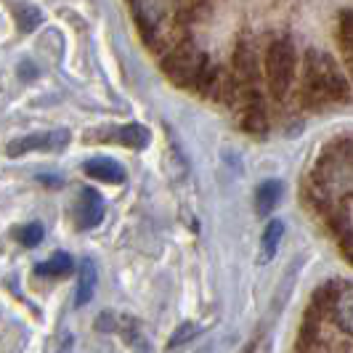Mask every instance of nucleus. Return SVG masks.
Segmentation results:
<instances>
[{"mask_svg": "<svg viewBox=\"0 0 353 353\" xmlns=\"http://www.w3.org/2000/svg\"><path fill=\"white\" fill-rule=\"evenodd\" d=\"M93 292H96V263L88 258V261H83V265H80V279H77V298H74V305L83 308L85 303H90Z\"/></svg>", "mask_w": 353, "mask_h": 353, "instance_id": "obj_10", "label": "nucleus"}, {"mask_svg": "<svg viewBox=\"0 0 353 353\" xmlns=\"http://www.w3.org/2000/svg\"><path fill=\"white\" fill-rule=\"evenodd\" d=\"M72 268H74V261H72L70 252H56L51 261L37 265L35 274L37 276H67V274H72Z\"/></svg>", "mask_w": 353, "mask_h": 353, "instance_id": "obj_11", "label": "nucleus"}, {"mask_svg": "<svg viewBox=\"0 0 353 353\" xmlns=\"http://www.w3.org/2000/svg\"><path fill=\"white\" fill-rule=\"evenodd\" d=\"M40 19H43V14H40L37 8L21 6V8H19V30H21V32H32L37 24H40Z\"/></svg>", "mask_w": 353, "mask_h": 353, "instance_id": "obj_14", "label": "nucleus"}, {"mask_svg": "<svg viewBox=\"0 0 353 353\" xmlns=\"http://www.w3.org/2000/svg\"><path fill=\"white\" fill-rule=\"evenodd\" d=\"M327 292V311L332 314L335 324L353 337V284H330Z\"/></svg>", "mask_w": 353, "mask_h": 353, "instance_id": "obj_4", "label": "nucleus"}, {"mask_svg": "<svg viewBox=\"0 0 353 353\" xmlns=\"http://www.w3.org/2000/svg\"><path fill=\"white\" fill-rule=\"evenodd\" d=\"M337 40H340V48H343V56H345V64H348L351 77H353V8H348V11L340 14V21H337Z\"/></svg>", "mask_w": 353, "mask_h": 353, "instance_id": "obj_9", "label": "nucleus"}, {"mask_svg": "<svg viewBox=\"0 0 353 353\" xmlns=\"http://www.w3.org/2000/svg\"><path fill=\"white\" fill-rule=\"evenodd\" d=\"M196 332H199L196 324H181L176 332H173V337H170V345H173V348H176V345H183V343H189Z\"/></svg>", "mask_w": 353, "mask_h": 353, "instance_id": "obj_16", "label": "nucleus"}, {"mask_svg": "<svg viewBox=\"0 0 353 353\" xmlns=\"http://www.w3.org/2000/svg\"><path fill=\"white\" fill-rule=\"evenodd\" d=\"M208 64L210 56L192 40H173V46L162 53V70L181 88H192Z\"/></svg>", "mask_w": 353, "mask_h": 353, "instance_id": "obj_3", "label": "nucleus"}, {"mask_svg": "<svg viewBox=\"0 0 353 353\" xmlns=\"http://www.w3.org/2000/svg\"><path fill=\"white\" fill-rule=\"evenodd\" d=\"M106 139L123 143V146H130V149H143V146L149 143V130H146L143 125H139V123H130V125L117 128V130H112Z\"/></svg>", "mask_w": 353, "mask_h": 353, "instance_id": "obj_8", "label": "nucleus"}, {"mask_svg": "<svg viewBox=\"0 0 353 353\" xmlns=\"http://www.w3.org/2000/svg\"><path fill=\"white\" fill-rule=\"evenodd\" d=\"M70 143V133L67 130H51V133H32V136H24L17 141L8 143V157H19V154H27V152H61L64 146Z\"/></svg>", "mask_w": 353, "mask_h": 353, "instance_id": "obj_5", "label": "nucleus"}, {"mask_svg": "<svg viewBox=\"0 0 353 353\" xmlns=\"http://www.w3.org/2000/svg\"><path fill=\"white\" fill-rule=\"evenodd\" d=\"M85 173L96 181H104V183H123L125 181V170L120 168V162L106 157H96L85 162Z\"/></svg>", "mask_w": 353, "mask_h": 353, "instance_id": "obj_7", "label": "nucleus"}, {"mask_svg": "<svg viewBox=\"0 0 353 353\" xmlns=\"http://www.w3.org/2000/svg\"><path fill=\"white\" fill-rule=\"evenodd\" d=\"M284 236V223L279 221H271L263 231V258L265 261H271L274 255H276V248H279V242H282Z\"/></svg>", "mask_w": 353, "mask_h": 353, "instance_id": "obj_13", "label": "nucleus"}, {"mask_svg": "<svg viewBox=\"0 0 353 353\" xmlns=\"http://www.w3.org/2000/svg\"><path fill=\"white\" fill-rule=\"evenodd\" d=\"M101 218H104V202H101V196L96 194L93 189H85L83 196H80V208H77V223L83 229H93V226L101 223Z\"/></svg>", "mask_w": 353, "mask_h": 353, "instance_id": "obj_6", "label": "nucleus"}, {"mask_svg": "<svg viewBox=\"0 0 353 353\" xmlns=\"http://www.w3.org/2000/svg\"><path fill=\"white\" fill-rule=\"evenodd\" d=\"M261 70H263L268 96L276 104H284L298 83V70H301V56H298L295 43L287 35L271 37L261 51Z\"/></svg>", "mask_w": 353, "mask_h": 353, "instance_id": "obj_2", "label": "nucleus"}, {"mask_svg": "<svg viewBox=\"0 0 353 353\" xmlns=\"http://www.w3.org/2000/svg\"><path fill=\"white\" fill-rule=\"evenodd\" d=\"M43 236H46V229L40 223H30V226H24L19 231V239H21L24 248H37L43 242Z\"/></svg>", "mask_w": 353, "mask_h": 353, "instance_id": "obj_15", "label": "nucleus"}, {"mask_svg": "<svg viewBox=\"0 0 353 353\" xmlns=\"http://www.w3.org/2000/svg\"><path fill=\"white\" fill-rule=\"evenodd\" d=\"M279 199H282V183H279V181H265V183H261L258 196H255L258 210L271 212L274 208H276V202H279Z\"/></svg>", "mask_w": 353, "mask_h": 353, "instance_id": "obj_12", "label": "nucleus"}, {"mask_svg": "<svg viewBox=\"0 0 353 353\" xmlns=\"http://www.w3.org/2000/svg\"><path fill=\"white\" fill-rule=\"evenodd\" d=\"M295 85H298V104L311 112L348 101L353 96L351 77L321 48H305Z\"/></svg>", "mask_w": 353, "mask_h": 353, "instance_id": "obj_1", "label": "nucleus"}]
</instances>
